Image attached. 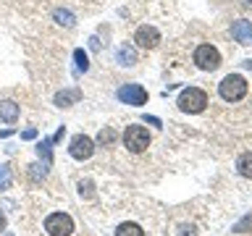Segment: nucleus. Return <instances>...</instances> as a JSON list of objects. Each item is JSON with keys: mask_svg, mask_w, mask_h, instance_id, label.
I'll list each match as a JSON object with an SVG mask.
<instances>
[{"mask_svg": "<svg viewBox=\"0 0 252 236\" xmlns=\"http://www.w3.org/2000/svg\"><path fill=\"white\" fill-rule=\"evenodd\" d=\"M247 89H250V84L242 74H228V76L220 79V84H218V94H220V100H226V102L244 100Z\"/></svg>", "mask_w": 252, "mask_h": 236, "instance_id": "nucleus-1", "label": "nucleus"}, {"mask_svg": "<svg viewBox=\"0 0 252 236\" xmlns=\"http://www.w3.org/2000/svg\"><path fill=\"white\" fill-rule=\"evenodd\" d=\"M113 137H116L113 129H102V131H100V142H102V145H110V142H113Z\"/></svg>", "mask_w": 252, "mask_h": 236, "instance_id": "nucleus-20", "label": "nucleus"}, {"mask_svg": "<svg viewBox=\"0 0 252 236\" xmlns=\"http://www.w3.org/2000/svg\"><path fill=\"white\" fill-rule=\"evenodd\" d=\"M34 137H37V129H34V126H29V129H24V131H21V139H27V142H29V139H34Z\"/></svg>", "mask_w": 252, "mask_h": 236, "instance_id": "nucleus-21", "label": "nucleus"}, {"mask_svg": "<svg viewBox=\"0 0 252 236\" xmlns=\"http://www.w3.org/2000/svg\"><path fill=\"white\" fill-rule=\"evenodd\" d=\"M45 231L50 236H71L74 234V220L66 212H50L45 218Z\"/></svg>", "mask_w": 252, "mask_h": 236, "instance_id": "nucleus-5", "label": "nucleus"}, {"mask_svg": "<svg viewBox=\"0 0 252 236\" xmlns=\"http://www.w3.org/2000/svg\"><path fill=\"white\" fill-rule=\"evenodd\" d=\"M47 176V165H29V178L34 181V184H39Z\"/></svg>", "mask_w": 252, "mask_h": 236, "instance_id": "nucleus-18", "label": "nucleus"}, {"mask_svg": "<svg viewBox=\"0 0 252 236\" xmlns=\"http://www.w3.org/2000/svg\"><path fill=\"white\" fill-rule=\"evenodd\" d=\"M37 155L45 160V165H50L53 163V139H42L37 145Z\"/></svg>", "mask_w": 252, "mask_h": 236, "instance_id": "nucleus-15", "label": "nucleus"}, {"mask_svg": "<svg viewBox=\"0 0 252 236\" xmlns=\"http://www.w3.org/2000/svg\"><path fill=\"white\" fill-rule=\"evenodd\" d=\"M236 171H239L244 178H252V152H244L239 160H236Z\"/></svg>", "mask_w": 252, "mask_h": 236, "instance_id": "nucleus-14", "label": "nucleus"}, {"mask_svg": "<svg viewBox=\"0 0 252 236\" xmlns=\"http://www.w3.org/2000/svg\"><path fill=\"white\" fill-rule=\"evenodd\" d=\"M3 228H5V215L0 212V231H3Z\"/></svg>", "mask_w": 252, "mask_h": 236, "instance_id": "nucleus-26", "label": "nucleus"}, {"mask_svg": "<svg viewBox=\"0 0 252 236\" xmlns=\"http://www.w3.org/2000/svg\"><path fill=\"white\" fill-rule=\"evenodd\" d=\"M76 100H82V89H76V87H71V89H63L55 94V105L58 108H68V105H74Z\"/></svg>", "mask_w": 252, "mask_h": 236, "instance_id": "nucleus-12", "label": "nucleus"}, {"mask_svg": "<svg viewBox=\"0 0 252 236\" xmlns=\"http://www.w3.org/2000/svg\"><path fill=\"white\" fill-rule=\"evenodd\" d=\"M63 137H66V129H63V126H61V129L55 131V137H53V145H55V142H61Z\"/></svg>", "mask_w": 252, "mask_h": 236, "instance_id": "nucleus-23", "label": "nucleus"}, {"mask_svg": "<svg viewBox=\"0 0 252 236\" xmlns=\"http://www.w3.org/2000/svg\"><path fill=\"white\" fill-rule=\"evenodd\" d=\"M116 236H145V231L137 223H121L116 228Z\"/></svg>", "mask_w": 252, "mask_h": 236, "instance_id": "nucleus-16", "label": "nucleus"}, {"mask_svg": "<svg viewBox=\"0 0 252 236\" xmlns=\"http://www.w3.org/2000/svg\"><path fill=\"white\" fill-rule=\"evenodd\" d=\"M74 60H76V71H90V58H87V53L82 47L74 50Z\"/></svg>", "mask_w": 252, "mask_h": 236, "instance_id": "nucleus-17", "label": "nucleus"}, {"mask_svg": "<svg viewBox=\"0 0 252 236\" xmlns=\"http://www.w3.org/2000/svg\"><path fill=\"white\" fill-rule=\"evenodd\" d=\"M19 113H21V108L16 105L13 100H0V121L16 123V121H19Z\"/></svg>", "mask_w": 252, "mask_h": 236, "instance_id": "nucleus-11", "label": "nucleus"}, {"mask_svg": "<svg viewBox=\"0 0 252 236\" xmlns=\"http://www.w3.org/2000/svg\"><path fill=\"white\" fill-rule=\"evenodd\" d=\"M231 37L239 45H252V21L247 19H236L231 24Z\"/></svg>", "mask_w": 252, "mask_h": 236, "instance_id": "nucleus-9", "label": "nucleus"}, {"mask_svg": "<svg viewBox=\"0 0 252 236\" xmlns=\"http://www.w3.org/2000/svg\"><path fill=\"white\" fill-rule=\"evenodd\" d=\"M68 155L74 157V160H90L94 155V142L87 137V134H76L68 145Z\"/></svg>", "mask_w": 252, "mask_h": 236, "instance_id": "nucleus-7", "label": "nucleus"}, {"mask_svg": "<svg viewBox=\"0 0 252 236\" xmlns=\"http://www.w3.org/2000/svg\"><path fill=\"white\" fill-rule=\"evenodd\" d=\"M116 97L121 100L124 105L139 108V105H145V102H147V89L142 84H124V87H118Z\"/></svg>", "mask_w": 252, "mask_h": 236, "instance_id": "nucleus-6", "label": "nucleus"}, {"mask_svg": "<svg viewBox=\"0 0 252 236\" xmlns=\"http://www.w3.org/2000/svg\"><path fill=\"white\" fill-rule=\"evenodd\" d=\"M247 226H252V218H244V220H242V223H239V226H236V231H244V228H247Z\"/></svg>", "mask_w": 252, "mask_h": 236, "instance_id": "nucleus-24", "label": "nucleus"}, {"mask_svg": "<svg viewBox=\"0 0 252 236\" xmlns=\"http://www.w3.org/2000/svg\"><path fill=\"white\" fill-rule=\"evenodd\" d=\"M134 42H137V47H142V50H155V47L160 45V31L155 27H150V24H142V27L134 31Z\"/></svg>", "mask_w": 252, "mask_h": 236, "instance_id": "nucleus-8", "label": "nucleus"}, {"mask_svg": "<svg viewBox=\"0 0 252 236\" xmlns=\"http://www.w3.org/2000/svg\"><path fill=\"white\" fill-rule=\"evenodd\" d=\"M116 63L118 66H124V68H131V66H137V50H134L131 45H121L116 50Z\"/></svg>", "mask_w": 252, "mask_h": 236, "instance_id": "nucleus-10", "label": "nucleus"}, {"mask_svg": "<svg viewBox=\"0 0 252 236\" xmlns=\"http://www.w3.org/2000/svg\"><path fill=\"white\" fill-rule=\"evenodd\" d=\"M124 145L129 152H145V149L150 147V134L145 126H137V123H131V126H126V131H124Z\"/></svg>", "mask_w": 252, "mask_h": 236, "instance_id": "nucleus-4", "label": "nucleus"}, {"mask_svg": "<svg viewBox=\"0 0 252 236\" xmlns=\"http://www.w3.org/2000/svg\"><path fill=\"white\" fill-rule=\"evenodd\" d=\"M8 186H11V168L0 165V192H5Z\"/></svg>", "mask_w": 252, "mask_h": 236, "instance_id": "nucleus-19", "label": "nucleus"}, {"mask_svg": "<svg viewBox=\"0 0 252 236\" xmlns=\"http://www.w3.org/2000/svg\"><path fill=\"white\" fill-rule=\"evenodd\" d=\"M176 105L181 113H202L208 108V92L200 87H187V89H181Z\"/></svg>", "mask_w": 252, "mask_h": 236, "instance_id": "nucleus-2", "label": "nucleus"}, {"mask_svg": "<svg viewBox=\"0 0 252 236\" xmlns=\"http://www.w3.org/2000/svg\"><path fill=\"white\" fill-rule=\"evenodd\" d=\"M145 123H153V126H158V129L163 126V121H160L158 116H145Z\"/></svg>", "mask_w": 252, "mask_h": 236, "instance_id": "nucleus-22", "label": "nucleus"}, {"mask_svg": "<svg viewBox=\"0 0 252 236\" xmlns=\"http://www.w3.org/2000/svg\"><path fill=\"white\" fill-rule=\"evenodd\" d=\"M53 19H55V24H61V27H66V29H71V27L76 24L74 13H71V11H66V8H58V11L53 13Z\"/></svg>", "mask_w": 252, "mask_h": 236, "instance_id": "nucleus-13", "label": "nucleus"}, {"mask_svg": "<svg viewBox=\"0 0 252 236\" xmlns=\"http://www.w3.org/2000/svg\"><path fill=\"white\" fill-rule=\"evenodd\" d=\"M90 47H92V50H100V42H97V37H92V39H90Z\"/></svg>", "mask_w": 252, "mask_h": 236, "instance_id": "nucleus-25", "label": "nucleus"}, {"mask_svg": "<svg viewBox=\"0 0 252 236\" xmlns=\"http://www.w3.org/2000/svg\"><path fill=\"white\" fill-rule=\"evenodd\" d=\"M194 66L200 68V71H218L220 68V53H218V47H213V45H197V50H194Z\"/></svg>", "mask_w": 252, "mask_h": 236, "instance_id": "nucleus-3", "label": "nucleus"}]
</instances>
